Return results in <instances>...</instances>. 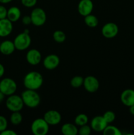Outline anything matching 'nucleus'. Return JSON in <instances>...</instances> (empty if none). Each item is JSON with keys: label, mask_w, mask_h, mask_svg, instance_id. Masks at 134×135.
Returning <instances> with one entry per match:
<instances>
[{"label": "nucleus", "mask_w": 134, "mask_h": 135, "mask_svg": "<svg viewBox=\"0 0 134 135\" xmlns=\"http://www.w3.org/2000/svg\"><path fill=\"white\" fill-rule=\"evenodd\" d=\"M119 31L118 25L114 22H107L101 29L102 35L106 38H113L117 36Z\"/></svg>", "instance_id": "8"}, {"label": "nucleus", "mask_w": 134, "mask_h": 135, "mask_svg": "<svg viewBox=\"0 0 134 135\" xmlns=\"http://www.w3.org/2000/svg\"><path fill=\"white\" fill-rule=\"evenodd\" d=\"M20 1L23 6L28 8H31L36 5L38 0H20Z\"/></svg>", "instance_id": "29"}, {"label": "nucleus", "mask_w": 134, "mask_h": 135, "mask_svg": "<svg viewBox=\"0 0 134 135\" xmlns=\"http://www.w3.org/2000/svg\"><path fill=\"white\" fill-rule=\"evenodd\" d=\"M0 134L1 135H17V133L15 131L11 129H5L3 131L0 133Z\"/></svg>", "instance_id": "32"}, {"label": "nucleus", "mask_w": 134, "mask_h": 135, "mask_svg": "<svg viewBox=\"0 0 134 135\" xmlns=\"http://www.w3.org/2000/svg\"><path fill=\"white\" fill-rule=\"evenodd\" d=\"M102 117H104V119L108 124H110L114 121L116 119V115L115 113L113 112L112 111H107V112L104 113V114L102 115Z\"/></svg>", "instance_id": "26"}, {"label": "nucleus", "mask_w": 134, "mask_h": 135, "mask_svg": "<svg viewBox=\"0 0 134 135\" xmlns=\"http://www.w3.org/2000/svg\"><path fill=\"white\" fill-rule=\"evenodd\" d=\"M8 121L6 117L3 115H0V133L7 129Z\"/></svg>", "instance_id": "28"}, {"label": "nucleus", "mask_w": 134, "mask_h": 135, "mask_svg": "<svg viewBox=\"0 0 134 135\" xmlns=\"http://www.w3.org/2000/svg\"><path fill=\"white\" fill-rule=\"evenodd\" d=\"M93 3L91 0H80L78 5V11L83 17L91 14L93 10Z\"/></svg>", "instance_id": "11"}, {"label": "nucleus", "mask_w": 134, "mask_h": 135, "mask_svg": "<svg viewBox=\"0 0 134 135\" xmlns=\"http://www.w3.org/2000/svg\"><path fill=\"white\" fill-rule=\"evenodd\" d=\"M22 22L24 25H29L32 24V19L30 16L26 15L22 18Z\"/></svg>", "instance_id": "31"}, {"label": "nucleus", "mask_w": 134, "mask_h": 135, "mask_svg": "<svg viewBox=\"0 0 134 135\" xmlns=\"http://www.w3.org/2000/svg\"><path fill=\"white\" fill-rule=\"evenodd\" d=\"M42 54L36 49H31L27 52L26 59L28 63L32 65H37L42 61Z\"/></svg>", "instance_id": "15"}, {"label": "nucleus", "mask_w": 134, "mask_h": 135, "mask_svg": "<svg viewBox=\"0 0 134 135\" xmlns=\"http://www.w3.org/2000/svg\"><path fill=\"white\" fill-rule=\"evenodd\" d=\"M32 24L35 26H42L47 21V15L42 8L36 7L33 9L30 14Z\"/></svg>", "instance_id": "7"}, {"label": "nucleus", "mask_w": 134, "mask_h": 135, "mask_svg": "<svg viewBox=\"0 0 134 135\" xmlns=\"http://www.w3.org/2000/svg\"><path fill=\"white\" fill-rule=\"evenodd\" d=\"M16 48L13 41L4 40L0 43V53L5 55H11L15 51Z\"/></svg>", "instance_id": "17"}, {"label": "nucleus", "mask_w": 134, "mask_h": 135, "mask_svg": "<svg viewBox=\"0 0 134 135\" xmlns=\"http://www.w3.org/2000/svg\"><path fill=\"white\" fill-rule=\"evenodd\" d=\"M88 121H89V117L85 113H80L74 119L75 124L79 127L86 125L87 124Z\"/></svg>", "instance_id": "23"}, {"label": "nucleus", "mask_w": 134, "mask_h": 135, "mask_svg": "<svg viewBox=\"0 0 134 135\" xmlns=\"http://www.w3.org/2000/svg\"></svg>", "instance_id": "38"}, {"label": "nucleus", "mask_w": 134, "mask_h": 135, "mask_svg": "<svg viewBox=\"0 0 134 135\" xmlns=\"http://www.w3.org/2000/svg\"><path fill=\"white\" fill-rule=\"evenodd\" d=\"M21 17V11L18 7H11L7 9V18L11 21L12 22H15L20 19Z\"/></svg>", "instance_id": "18"}, {"label": "nucleus", "mask_w": 134, "mask_h": 135, "mask_svg": "<svg viewBox=\"0 0 134 135\" xmlns=\"http://www.w3.org/2000/svg\"><path fill=\"white\" fill-rule=\"evenodd\" d=\"M5 105L10 112H20L24 104L21 96H20L14 94L8 96L5 102Z\"/></svg>", "instance_id": "3"}, {"label": "nucleus", "mask_w": 134, "mask_h": 135, "mask_svg": "<svg viewBox=\"0 0 134 135\" xmlns=\"http://www.w3.org/2000/svg\"><path fill=\"white\" fill-rule=\"evenodd\" d=\"M17 90V83L11 78H4L0 81V91L6 96L15 94Z\"/></svg>", "instance_id": "6"}, {"label": "nucleus", "mask_w": 134, "mask_h": 135, "mask_svg": "<svg viewBox=\"0 0 134 135\" xmlns=\"http://www.w3.org/2000/svg\"><path fill=\"white\" fill-rule=\"evenodd\" d=\"M49 130V125L43 118L34 120L31 125L32 133L34 135H46Z\"/></svg>", "instance_id": "5"}, {"label": "nucleus", "mask_w": 134, "mask_h": 135, "mask_svg": "<svg viewBox=\"0 0 134 135\" xmlns=\"http://www.w3.org/2000/svg\"><path fill=\"white\" fill-rule=\"evenodd\" d=\"M84 22L87 26L90 28H95L99 25V19L96 16L92 14L84 17Z\"/></svg>", "instance_id": "20"}, {"label": "nucleus", "mask_w": 134, "mask_h": 135, "mask_svg": "<svg viewBox=\"0 0 134 135\" xmlns=\"http://www.w3.org/2000/svg\"><path fill=\"white\" fill-rule=\"evenodd\" d=\"M43 83L42 74L38 71H30L25 75L23 84L26 89L37 90L41 88Z\"/></svg>", "instance_id": "1"}, {"label": "nucleus", "mask_w": 134, "mask_h": 135, "mask_svg": "<svg viewBox=\"0 0 134 135\" xmlns=\"http://www.w3.org/2000/svg\"><path fill=\"white\" fill-rule=\"evenodd\" d=\"M91 127L87 124L82 125L78 129V133L80 135H89L91 133Z\"/></svg>", "instance_id": "27"}, {"label": "nucleus", "mask_w": 134, "mask_h": 135, "mask_svg": "<svg viewBox=\"0 0 134 135\" xmlns=\"http://www.w3.org/2000/svg\"><path fill=\"white\" fill-rule=\"evenodd\" d=\"M13 0H0V3L1 4H7L11 3Z\"/></svg>", "instance_id": "35"}, {"label": "nucleus", "mask_w": 134, "mask_h": 135, "mask_svg": "<svg viewBox=\"0 0 134 135\" xmlns=\"http://www.w3.org/2000/svg\"><path fill=\"white\" fill-rule=\"evenodd\" d=\"M84 79L81 76H75L71 79L70 80V85L72 86L73 88H78L81 87L84 84Z\"/></svg>", "instance_id": "25"}, {"label": "nucleus", "mask_w": 134, "mask_h": 135, "mask_svg": "<svg viewBox=\"0 0 134 135\" xmlns=\"http://www.w3.org/2000/svg\"><path fill=\"white\" fill-rule=\"evenodd\" d=\"M24 32H26V33H28V34H30V32H29L28 29H25V30H24Z\"/></svg>", "instance_id": "37"}, {"label": "nucleus", "mask_w": 134, "mask_h": 135, "mask_svg": "<svg viewBox=\"0 0 134 135\" xmlns=\"http://www.w3.org/2000/svg\"><path fill=\"white\" fill-rule=\"evenodd\" d=\"M5 96H5L3 93H2V92L0 91V103H1L3 101L4 99H5Z\"/></svg>", "instance_id": "34"}, {"label": "nucleus", "mask_w": 134, "mask_h": 135, "mask_svg": "<svg viewBox=\"0 0 134 135\" xmlns=\"http://www.w3.org/2000/svg\"><path fill=\"white\" fill-rule=\"evenodd\" d=\"M21 97L23 100L24 104L28 108H37L41 102L40 96L36 90H25L21 94Z\"/></svg>", "instance_id": "2"}, {"label": "nucleus", "mask_w": 134, "mask_h": 135, "mask_svg": "<svg viewBox=\"0 0 134 135\" xmlns=\"http://www.w3.org/2000/svg\"><path fill=\"white\" fill-rule=\"evenodd\" d=\"M5 73V67L1 63H0V78L2 77Z\"/></svg>", "instance_id": "33"}, {"label": "nucleus", "mask_w": 134, "mask_h": 135, "mask_svg": "<svg viewBox=\"0 0 134 135\" xmlns=\"http://www.w3.org/2000/svg\"><path fill=\"white\" fill-rule=\"evenodd\" d=\"M61 133L64 135H76L78 133V129L76 124L67 123L62 126Z\"/></svg>", "instance_id": "19"}, {"label": "nucleus", "mask_w": 134, "mask_h": 135, "mask_svg": "<svg viewBox=\"0 0 134 135\" xmlns=\"http://www.w3.org/2000/svg\"><path fill=\"white\" fill-rule=\"evenodd\" d=\"M13 42H14L16 50H19V51H24V50H27L30 47L32 43V39L30 34L23 32L18 34L14 38Z\"/></svg>", "instance_id": "4"}, {"label": "nucleus", "mask_w": 134, "mask_h": 135, "mask_svg": "<svg viewBox=\"0 0 134 135\" xmlns=\"http://www.w3.org/2000/svg\"><path fill=\"white\" fill-rule=\"evenodd\" d=\"M10 121L12 125H20L22 121V115L20 112H12L10 116Z\"/></svg>", "instance_id": "22"}, {"label": "nucleus", "mask_w": 134, "mask_h": 135, "mask_svg": "<svg viewBox=\"0 0 134 135\" xmlns=\"http://www.w3.org/2000/svg\"><path fill=\"white\" fill-rule=\"evenodd\" d=\"M102 133L105 135H121L122 133L116 127L114 126V125H109L105 127L104 131H102Z\"/></svg>", "instance_id": "21"}, {"label": "nucleus", "mask_w": 134, "mask_h": 135, "mask_svg": "<svg viewBox=\"0 0 134 135\" xmlns=\"http://www.w3.org/2000/svg\"><path fill=\"white\" fill-rule=\"evenodd\" d=\"M7 9L4 5H0V19L7 18Z\"/></svg>", "instance_id": "30"}, {"label": "nucleus", "mask_w": 134, "mask_h": 135, "mask_svg": "<svg viewBox=\"0 0 134 135\" xmlns=\"http://www.w3.org/2000/svg\"><path fill=\"white\" fill-rule=\"evenodd\" d=\"M13 22L7 18L0 19V37L5 38L10 35L13 32Z\"/></svg>", "instance_id": "14"}, {"label": "nucleus", "mask_w": 134, "mask_h": 135, "mask_svg": "<svg viewBox=\"0 0 134 135\" xmlns=\"http://www.w3.org/2000/svg\"><path fill=\"white\" fill-rule=\"evenodd\" d=\"M120 100L122 104L127 107L134 105V90L126 89L121 93Z\"/></svg>", "instance_id": "16"}, {"label": "nucleus", "mask_w": 134, "mask_h": 135, "mask_svg": "<svg viewBox=\"0 0 134 135\" xmlns=\"http://www.w3.org/2000/svg\"><path fill=\"white\" fill-rule=\"evenodd\" d=\"M108 123L106 122L104 117L102 116H95L91 121L90 126L92 130L97 133H101L104 131Z\"/></svg>", "instance_id": "12"}, {"label": "nucleus", "mask_w": 134, "mask_h": 135, "mask_svg": "<svg viewBox=\"0 0 134 135\" xmlns=\"http://www.w3.org/2000/svg\"><path fill=\"white\" fill-rule=\"evenodd\" d=\"M83 85L85 90L88 92L94 93L97 92L99 88V81L95 76L89 75L84 78Z\"/></svg>", "instance_id": "9"}, {"label": "nucleus", "mask_w": 134, "mask_h": 135, "mask_svg": "<svg viewBox=\"0 0 134 135\" xmlns=\"http://www.w3.org/2000/svg\"><path fill=\"white\" fill-rule=\"evenodd\" d=\"M43 118L45 120L49 126H55L60 123L62 119V116L57 111L49 110L45 113Z\"/></svg>", "instance_id": "10"}, {"label": "nucleus", "mask_w": 134, "mask_h": 135, "mask_svg": "<svg viewBox=\"0 0 134 135\" xmlns=\"http://www.w3.org/2000/svg\"><path fill=\"white\" fill-rule=\"evenodd\" d=\"M130 108V112L132 115H134V105L129 107Z\"/></svg>", "instance_id": "36"}, {"label": "nucleus", "mask_w": 134, "mask_h": 135, "mask_svg": "<svg viewBox=\"0 0 134 135\" xmlns=\"http://www.w3.org/2000/svg\"><path fill=\"white\" fill-rule=\"evenodd\" d=\"M53 38L54 40L57 43H63L66 40V36L64 32L60 30H55L53 32Z\"/></svg>", "instance_id": "24"}, {"label": "nucleus", "mask_w": 134, "mask_h": 135, "mask_svg": "<svg viewBox=\"0 0 134 135\" xmlns=\"http://www.w3.org/2000/svg\"><path fill=\"white\" fill-rule=\"evenodd\" d=\"M60 64V58L55 54H50L43 59V67L48 70H53Z\"/></svg>", "instance_id": "13"}]
</instances>
